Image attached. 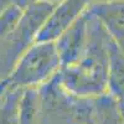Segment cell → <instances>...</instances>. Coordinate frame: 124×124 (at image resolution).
I'll use <instances>...</instances> for the list:
<instances>
[{
  "label": "cell",
  "instance_id": "cell-3",
  "mask_svg": "<svg viewBox=\"0 0 124 124\" xmlns=\"http://www.w3.org/2000/svg\"><path fill=\"white\" fill-rule=\"evenodd\" d=\"M87 9L124 50V0H96Z\"/></svg>",
  "mask_w": 124,
  "mask_h": 124
},
{
  "label": "cell",
  "instance_id": "cell-2",
  "mask_svg": "<svg viewBox=\"0 0 124 124\" xmlns=\"http://www.w3.org/2000/svg\"><path fill=\"white\" fill-rule=\"evenodd\" d=\"M60 62L57 47L52 42L42 41V44L35 46L25 57L19 77L26 83L41 82L52 73Z\"/></svg>",
  "mask_w": 124,
  "mask_h": 124
},
{
  "label": "cell",
  "instance_id": "cell-1",
  "mask_svg": "<svg viewBox=\"0 0 124 124\" xmlns=\"http://www.w3.org/2000/svg\"><path fill=\"white\" fill-rule=\"evenodd\" d=\"M88 14V31L91 37L87 40L86 46L81 56L71 65L63 73L65 86L78 94H98L103 91L109 81L110 55L106 45L97 36H93L91 15Z\"/></svg>",
  "mask_w": 124,
  "mask_h": 124
},
{
  "label": "cell",
  "instance_id": "cell-5",
  "mask_svg": "<svg viewBox=\"0 0 124 124\" xmlns=\"http://www.w3.org/2000/svg\"><path fill=\"white\" fill-rule=\"evenodd\" d=\"M94 1H96V0H94Z\"/></svg>",
  "mask_w": 124,
  "mask_h": 124
},
{
  "label": "cell",
  "instance_id": "cell-4",
  "mask_svg": "<svg viewBox=\"0 0 124 124\" xmlns=\"http://www.w3.org/2000/svg\"><path fill=\"white\" fill-rule=\"evenodd\" d=\"M11 1L14 3V4H16V5H19V6H27V5H30V4H32V3H35V1H40V0H11ZM52 1H56V3H58V1H61V0H52Z\"/></svg>",
  "mask_w": 124,
  "mask_h": 124
}]
</instances>
